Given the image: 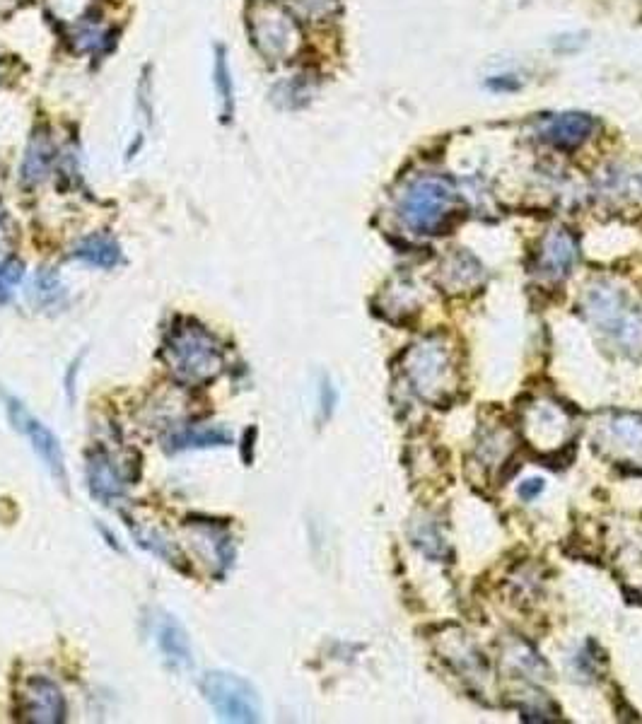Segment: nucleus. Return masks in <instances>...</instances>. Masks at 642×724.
I'll use <instances>...</instances> for the list:
<instances>
[{
    "instance_id": "12",
    "label": "nucleus",
    "mask_w": 642,
    "mask_h": 724,
    "mask_svg": "<svg viewBox=\"0 0 642 724\" xmlns=\"http://www.w3.org/2000/svg\"><path fill=\"white\" fill-rule=\"evenodd\" d=\"M157 647L172 667L189 669L191 667V642L182 623L174 616H162L157 623Z\"/></svg>"
},
{
    "instance_id": "8",
    "label": "nucleus",
    "mask_w": 642,
    "mask_h": 724,
    "mask_svg": "<svg viewBox=\"0 0 642 724\" xmlns=\"http://www.w3.org/2000/svg\"><path fill=\"white\" fill-rule=\"evenodd\" d=\"M22 722L32 724H56L66 717V698L54 681L44 676L29 679L20 691V705H17Z\"/></svg>"
},
{
    "instance_id": "6",
    "label": "nucleus",
    "mask_w": 642,
    "mask_h": 724,
    "mask_svg": "<svg viewBox=\"0 0 642 724\" xmlns=\"http://www.w3.org/2000/svg\"><path fill=\"white\" fill-rule=\"evenodd\" d=\"M587 309L606 334L616 336L621 343L635 346L642 341V321L633 309L626 307L623 297L609 288L592 290L587 297Z\"/></svg>"
},
{
    "instance_id": "11",
    "label": "nucleus",
    "mask_w": 642,
    "mask_h": 724,
    "mask_svg": "<svg viewBox=\"0 0 642 724\" xmlns=\"http://www.w3.org/2000/svg\"><path fill=\"white\" fill-rule=\"evenodd\" d=\"M594 128V119L587 114H560L544 128V138L560 150H573L587 140Z\"/></svg>"
},
{
    "instance_id": "2",
    "label": "nucleus",
    "mask_w": 642,
    "mask_h": 724,
    "mask_svg": "<svg viewBox=\"0 0 642 724\" xmlns=\"http://www.w3.org/2000/svg\"><path fill=\"white\" fill-rule=\"evenodd\" d=\"M454 206V191L449 181L440 177L416 179L401 196V220L418 235H433L447 223L449 210Z\"/></svg>"
},
{
    "instance_id": "21",
    "label": "nucleus",
    "mask_w": 642,
    "mask_h": 724,
    "mask_svg": "<svg viewBox=\"0 0 642 724\" xmlns=\"http://www.w3.org/2000/svg\"><path fill=\"white\" fill-rule=\"evenodd\" d=\"M541 490H544V483L539 481V478H534V481H529V486H524L519 493H522V498H534V495H539Z\"/></svg>"
},
{
    "instance_id": "5",
    "label": "nucleus",
    "mask_w": 642,
    "mask_h": 724,
    "mask_svg": "<svg viewBox=\"0 0 642 724\" xmlns=\"http://www.w3.org/2000/svg\"><path fill=\"white\" fill-rule=\"evenodd\" d=\"M5 408H8L10 423L15 425V430H20L22 435L27 437L29 445H32L37 457L44 461L46 469L51 471V476L56 478V483L61 488L68 486V474H66V457H63V449L58 437L51 432L39 418H34L32 413L27 411V406L22 401H17L15 396L5 394Z\"/></svg>"
},
{
    "instance_id": "10",
    "label": "nucleus",
    "mask_w": 642,
    "mask_h": 724,
    "mask_svg": "<svg viewBox=\"0 0 642 724\" xmlns=\"http://www.w3.org/2000/svg\"><path fill=\"white\" fill-rule=\"evenodd\" d=\"M232 445V432L223 428V425H184V428L174 430L167 437V449L172 452H184V449H206V447H225Z\"/></svg>"
},
{
    "instance_id": "4",
    "label": "nucleus",
    "mask_w": 642,
    "mask_h": 724,
    "mask_svg": "<svg viewBox=\"0 0 642 724\" xmlns=\"http://www.w3.org/2000/svg\"><path fill=\"white\" fill-rule=\"evenodd\" d=\"M247 27L256 49L271 61H283L300 44L295 20L276 3H256L249 10Z\"/></svg>"
},
{
    "instance_id": "14",
    "label": "nucleus",
    "mask_w": 642,
    "mask_h": 724,
    "mask_svg": "<svg viewBox=\"0 0 642 724\" xmlns=\"http://www.w3.org/2000/svg\"><path fill=\"white\" fill-rule=\"evenodd\" d=\"M75 259L85 261V264L97 268H114L121 261V247L107 235H92L85 237L83 242L75 247Z\"/></svg>"
},
{
    "instance_id": "3",
    "label": "nucleus",
    "mask_w": 642,
    "mask_h": 724,
    "mask_svg": "<svg viewBox=\"0 0 642 724\" xmlns=\"http://www.w3.org/2000/svg\"><path fill=\"white\" fill-rule=\"evenodd\" d=\"M203 696L220 720L225 722H256L261 715V703L252 683L227 671H210L201 681Z\"/></svg>"
},
{
    "instance_id": "19",
    "label": "nucleus",
    "mask_w": 642,
    "mask_h": 724,
    "mask_svg": "<svg viewBox=\"0 0 642 724\" xmlns=\"http://www.w3.org/2000/svg\"><path fill=\"white\" fill-rule=\"evenodd\" d=\"M22 276H25V271H22L20 261H5V264H0V302H5L13 295V290L17 288Z\"/></svg>"
},
{
    "instance_id": "1",
    "label": "nucleus",
    "mask_w": 642,
    "mask_h": 724,
    "mask_svg": "<svg viewBox=\"0 0 642 724\" xmlns=\"http://www.w3.org/2000/svg\"><path fill=\"white\" fill-rule=\"evenodd\" d=\"M162 360L179 384L206 387L223 375L225 353L206 326L194 319H179L162 343Z\"/></svg>"
},
{
    "instance_id": "13",
    "label": "nucleus",
    "mask_w": 642,
    "mask_h": 724,
    "mask_svg": "<svg viewBox=\"0 0 642 724\" xmlns=\"http://www.w3.org/2000/svg\"><path fill=\"white\" fill-rule=\"evenodd\" d=\"M575 251V239L570 237V232H553L544 242V251H541V268H544L546 276H565L573 268Z\"/></svg>"
},
{
    "instance_id": "7",
    "label": "nucleus",
    "mask_w": 642,
    "mask_h": 724,
    "mask_svg": "<svg viewBox=\"0 0 642 724\" xmlns=\"http://www.w3.org/2000/svg\"><path fill=\"white\" fill-rule=\"evenodd\" d=\"M449 353L445 346L437 341H425L416 346L411 355V367H408V377L413 379V389L423 394L425 399H437L445 394V382L452 375L449 370Z\"/></svg>"
},
{
    "instance_id": "9",
    "label": "nucleus",
    "mask_w": 642,
    "mask_h": 724,
    "mask_svg": "<svg viewBox=\"0 0 642 724\" xmlns=\"http://www.w3.org/2000/svg\"><path fill=\"white\" fill-rule=\"evenodd\" d=\"M87 483H90V493L102 502L121 498L126 490L121 469L107 452L92 454L90 461H87Z\"/></svg>"
},
{
    "instance_id": "16",
    "label": "nucleus",
    "mask_w": 642,
    "mask_h": 724,
    "mask_svg": "<svg viewBox=\"0 0 642 724\" xmlns=\"http://www.w3.org/2000/svg\"><path fill=\"white\" fill-rule=\"evenodd\" d=\"M611 435L621 449H626L628 457H642V420L623 416L611 423Z\"/></svg>"
},
{
    "instance_id": "15",
    "label": "nucleus",
    "mask_w": 642,
    "mask_h": 724,
    "mask_svg": "<svg viewBox=\"0 0 642 724\" xmlns=\"http://www.w3.org/2000/svg\"><path fill=\"white\" fill-rule=\"evenodd\" d=\"M51 155H54V150H51L49 138H46L44 133H34L32 145H29L25 157V165H22V177H25L27 184H37V181L46 177V172H49L51 167Z\"/></svg>"
},
{
    "instance_id": "18",
    "label": "nucleus",
    "mask_w": 642,
    "mask_h": 724,
    "mask_svg": "<svg viewBox=\"0 0 642 724\" xmlns=\"http://www.w3.org/2000/svg\"><path fill=\"white\" fill-rule=\"evenodd\" d=\"M73 44L78 51L99 54V51L109 46V29L99 25V22H80L78 29L73 32Z\"/></svg>"
},
{
    "instance_id": "17",
    "label": "nucleus",
    "mask_w": 642,
    "mask_h": 724,
    "mask_svg": "<svg viewBox=\"0 0 642 724\" xmlns=\"http://www.w3.org/2000/svg\"><path fill=\"white\" fill-rule=\"evenodd\" d=\"M215 87H218V95H220V104H223V121H230L232 114H235V90H232V75H230V66H227V58H225V49L218 46L215 49Z\"/></svg>"
},
{
    "instance_id": "22",
    "label": "nucleus",
    "mask_w": 642,
    "mask_h": 724,
    "mask_svg": "<svg viewBox=\"0 0 642 724\" xmlns=\"http://www.w3.org/2000/svg\"><path fill=\"white\" fill-rule=\"evenodd\" d=\"M5 244H8V232H5V227H3V220H0V249H3V247H5Z\"/></svg>"
},
{
    "instance_id": "20",
    "label": "nucleus",
    "mask_w": 642,
    "mask_h": 724,
    "mask_svg": "<svg viewBox=\"0 0 642 724\" xmlns=\"http://www.w3.org/2000/svg\"><path fill=\"white\" fill-rule=\"evenodd\" d=\"M34 290H37L39 300H56L58 295V278L51 271H42L37 278H34Z\"/></svg>"
}]
</instances>
